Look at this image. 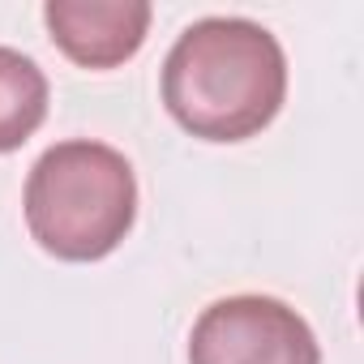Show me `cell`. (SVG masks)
<instances>
[{
  "label": "cell",
  "mask_w": 364,
  "mask_h": 364,
  "mask_svg": "<svg viewBox=\"0 0 364 364\" xmlns=\"http://www.w3.org/2000/svg\"><path fill=\"white\" fill-rule=\"evenodd\" d=\"M31 240L60 262H99L124 245L137 219L133 163L95 137L48 146L22 193Z\"/></svg>",
  "instance_id": "2"
},
{
  "label": "cell",
  "mask_w": 364,
  "mask_h": 364,
  "mask_svg": "<svg viewBox=\"0 0 364 364\" xmlns=\"http://www.w3.org/2000/svg\"><path fill=\"white\" fill-rule=\"evenodd\" d=\"M163 107L202 141L257 137L287 99L283 43L253 18H202L163 60Z\"/></svg>",
  "instance_id": "1"
},
{
  "label": "cell",
  "mask_w": 364,
  "mask_h": 364,
  "mask_svg": "<svg viewBox=\"0 0 364 364\" xmlns=\"http://www.w3.org/2000/svg\"><path fill=\"white\" fill-rule=\"evenodd\" d=\"M189 364H321L313 326L279 296H223L189 330Z\"/></svg>",
  "instance_id": "3"
},
{
  "label": "cell",
  "mask_w": 364,
  "mask_h": 364,
  "mask_svg": "<svg viewBox=\"0 0 364 364\" xmlns=\"http://www.w3.org/2000/svg\"><path fill=\"white\" fill-rule=\"evenodd\" d=\"M48 95L43 69L26 52L0 43V154L26 146L39 133L48 120Z\"/></svg>",
  "instance_id": "5"
},
{
  "label": "cell",
  "mask_w": 364,
  "mask_h": 364,
  "mask_svg": "<svg viewBox=\"0 0 364 364\" xmlns=\"http://www.w3.org/2000/svg\"><path fill=\"white\" fill-rule=\"evenodd\" d=\"M146 0H48L43 22L52 43L82 69H116L133 60L150 35Z\"/></svg>",
  "instance_id": "4"
}]
</instances>
